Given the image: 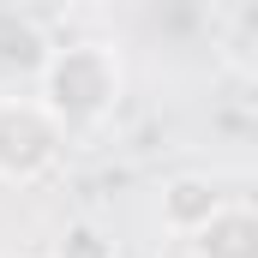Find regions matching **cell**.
<instances>
[{
	"instance_id": "obj_1",
	"label": "cell",
	"mask_w": 258,
	"mask_h": 258,
	"mask_svg": "<svg viewBox=\"0 0 258 258\" xmlns=\"http://www.w3.org/2000/svg\"><path fill=\"white\" fill-rule=\"evenodd\" d=\"M120 90H126V72H120V54L108 42H66V48H54L42 60V84H36L42 108L66 132L102 126L114 114Z\"/></svg>"
},
{
	"instance_id": "obj_2",
	"label": "cell",
	"mask_w": 258,
	"mask_h": 258,
	"mask_svg": "<svg viewBox=\"0 0 258 258\" xmlns=\"http://www.w3.org/2000/svg\"><path fill=\"white\" fill-rule=\"evenodd\" d=\"M66 156V126L42 108V96H0V186L30 192Z\"/></svg>"
},
{
	"instance_id": "obj_3",
	"label": "cell",
	"mask_w": 258,
	"mask_h": 258,
	"mask_svg": "<svg viewBox=\"0 0 258 258\" xmlns=\"http://www.w3.org/2000/svg\"><path fill=\"white\" fill-rule=\"evenodd\" d=\"M228 198H222V186L210 180V174H174L168 186H162V198H156V216H162V228L168 234H192V228H204L216 210H222Z\"/></svg>"
},
{
	"instance_id": "obj_4",
	"label": "cell",
	"mask_w": 258,
	"mask_h": 258,
	"mask_svg": "<svg viewBox=\"0 0 258 258\" xmlns=\"http://www.w3.org/2000/svg\"><path fill=\"white\" fill-rule=\"evenodd\" d=\"M192 258H258V210L252 204H222L204 228L186 234Z\"/></svg>"
},
{
	"instance_id": "obj_5",
	"label": "cell",
	"mask_w": 258,
	"mask_h": 258,
	"mask_svg": "<svg viewBox=\"0 0 258 258\" xmlns=\"http://www.w3.org/2000/svg\"><path fill=\"white\" fill-rule=\"evenodd\" d=\"M54 258H114V240H108L96 222H72L60 234V252Z\"/></svg>"
}]
</instances>
